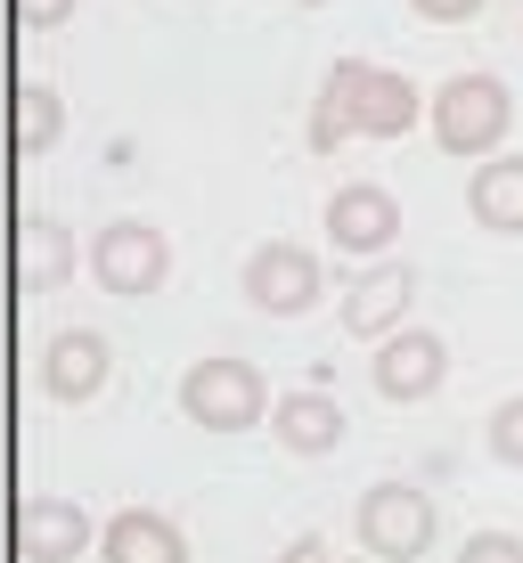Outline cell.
<instances>
[{"label":"cell","mask_w":523,"mask_h":563,"mask_svg":"<svg viewBox=\"0 0 523 563\" xmlns=\"http://www.w3.org/2000/svg\"><path fill=\"white\" fill-rule=\"evenodd\" d=\"M434 531H442V515L417 482H368L352 507V539L368 548V563H417L434 548Z\"/></svg>","instance_id":"277c9868"},{"label":"cell","mask_w":523,"mask_h":563,"mask_svg":"<svg viewBox=\"0 0 523 563\" xmlns=\"http://www.w3.org/2000/svg\"><path fill=\"white\" fill-rule=\"evenodd\" d=\"M74 269H83L74 229L50 221V212H25V221H17V286H25V295H57Z\"/></svg>","instance_id":"4fadbf2b"},{"label":"cell","mask_w":523,"mask_h":563,"mask_svg":"<svg viewBox=\"0 0 523 563\" xmlns=\"http://www.w3.org/2000/svg\"><path fill=\"white\" fill-rule=\"evenodd\" d=\"M279 563H336V548H327L319 531H303V539H286V548H279Z\"/></svg>","instance_id":"44dd1931"},{"label":"cell","mask_w":523,"mask_h":563,"mask_svg":"<svg viewBox=\"0 0 523 563\" xmlns=\"http://www.w3.org/2000/svg\"><path fill=\"white\" fill-rule=\"evenodd\" d=\"M467 212L491 238H523V155H482L467 180Z\"/></svg>","instance_id":"9a60e30c"},{"label":"cell","mask_w":523,"mask_h":563,"mask_svg":"<svg viewBox=\"0 0 523 563\" xmlns=\"http://www.w3.org/2000/svg\"><path fill=\"white\" fill-rule=\"evenodd\" d=\"M410 302H417V269L410 262H368L352 286H344V335L360 343H384L410 327Z\"/></svg>","instance_id":"52a82bcc"},{"label":"cell","mask_w":523,"mask_h":563,"mask_svg":"<svg viewBox=\"0 0 523 563\" xmlns=\"http://www.w3.org/2000/svg\"><path fill=\"white\" fill-rule=\"evenodd\" d=\"M238 286H246V302H254L262 319H303V310H319V295H327L319 254H312V245H295V238L254 245L246 269H238Z\"/></svg>","instance_id":"5b68a950"},{"label":"cell","mask_w":523,"mask_h":563,"mask_svg":"<svg viewBox=\"0 0 523 563\" xmlns=\"http://www.w3.org/2000/svg\"><path fill=\"white\" fill-rule=\"evenodd\" d=\"M368 376H377L384 400H434L442 376H450V343L434 335V327H401V335L377 343V360H368Z\"/></svg>","instance_id":"ba28073f"},{"label":"cell","mask_w":523,"mask_h":563,"mask_svg":"<svg viewBox=\"0 0 523 563\" xmlns=\"http://www.w3.org/2000/svg\"><path fill=\"white\" fill-rule=\"evenodd\" d=\"M410 9L425 16V25H467V16L482 9V0H410Z\"/></svg>","instance_id":"ffe728a7"},{"label":"cell","mask_w":523,"mask_h":563,"mask_svg":"<svg viewBox=\"0 0 523 563\" xmlns=\"http://www.w3.org/2000/svg\"><path fill=\"white\" fill-rule=\"evenodd\" d=\"M99 555L107 563H188V539H181V522L156 515V507H123V515H107Z\"/></svg>","instance_id":"5bb4252c"},{"label":"cell","mask_w":523,"mask_h":563,"mask_svg":"<svg viewBox=\"0 0 523 563\" xmlns=\"http://www.w3.org/2000/svg\"><path fill=\"white\" fill-rule=\"evenodd\" d=\"M9 140H17V155H50L57 140H66V99H57L50 82H17V99H9Z\"/></svg>","instance_id":"2e32d148"},{"label":"cell","mask_w":523,"mask_h":563,"mask_svg":"<svg viewBox=\"0 0 523 563\" xmlns=\"http://www.w3.org/2000/svg\"><path fill=\"white\" fill-rule=\"evenodd\" d=\"M270 433H279V450H295V457H327V450H344L352 417H344L336 393H319V384H312V393H279Z\"/></svg>","instance_id":"7c38bea8"},{"label":"cell","mask_w":523,"mask_h":563,"mask_svg":"<svg viewBox=\"0 0 523 563\" xmlns=\"http://www.w3.org/2000/svg\"><path fill=\"white\" fill-rule=\"evenodd\" d=\"M90 278L107 286V295H156L172 278V238L156 221H99V238H90Z\"/></svg>","instance_id":"8992f818"},{"label":"cell","mask_w":523,"mask_h":563,"mask_svg":"<svg viewBox=\"0 0 523 563\" xmlns=\"http://www.w3.org/2000/svg\"><path fill=\"white\" fill-rule=\"evenodd\" d=\"M482 441H491V457L499 465H523V393L515 400H499L491 424H482Z\"/></svg>","instance_id":"e0dca14e"},{"label":"cell","mask_w":523,"mask_h":563,"mask_svg":"<svg viewBox=\"0 0 523 563\" xmlns=\"http://www.w3.org/2000/svg\"><path fill=\"white\" fill-rule=\"evenodd\" d=\"M401 238V197L384 180H344L327 197V245L336 254H384Z\"/></svg>","instance_id":"9c48e42d"},{"label":"cell","mask_w":523,"mask_h":563,"mask_svg":"<svg viewBox=\"0 0 523 563\" xmlns=\"http://www.w3.org/2000/svg\"><path fill=\"white\" fill-rule=\"evenodd\" d=\"M99 548V522H90L74 498H25L17 507V555L25 563H74Z\"/></svg>","instance_id":"8fae6325"},{"label":"cell","mask_w":523,"mask_h":563,"mask_svg":"<svg viewBox=\"0 0 523 563\" xmlns=\"http://www.w3.org/2000/svg\"><path fill=\"white\" fill-rule=\"evenodd\" d=\"M425 123H434L442 155H499V140L515 123V99L499 74H450L434 90V107H425Z\"/></svg>","instance_id":"3957f363"},{"label":"cell","mask_w":523,"mask_h":563,"mask_svg":"<svg viewBox=\"0 0 523 563\" xmlns=\"http://www.w3.org/2000/svg\"><path fill=\"white\" fill-rule=\"evenodd\" d=\"M107 376H115V352H107L99 327H57V335L42 343V393L66 400V409L74 400H99Z\"/></svg>","instance_id":"30bf717a"},{"label":"cell","mask_w":523,"mask_h":563,"mask_svg":"<svg viewBox=\"0 0 523 563\" xmlns=\"http://www.w3.org/2000/svg\"><path fill=\"white\" fill-rule=\"evenodd\" d=\"M458 563H523V539L515 531H475L467 548H458Z\"/></svg>","instance_id":"ac0fdd59"},{"label":"cell","mask_w":523,"mask_h":563,"mask_svg":"<svg viewBox=\"0 0 523 563\" xmlns=\"http://www.w3.org/2000/svg\"><path fill=\"white\" fill-rule=\"evenodd\" d=\"M66 16H74V0H17V25L25 33H57Z\"/></svg>","instance_id":"d6986e66"},{"label":"cell","mask_w":523,"mask_h":563,"mask_svg":"<svg viewBox=\"0 0 523 563\" xmlns=\"http://www.w3.org/2000/svg\"><path fill=\"white\" fill-rule=\"evenodd\" d=\"M181 417L205 424V433H246V424H270V384L254 360L238 352H205L181 376Z\"/></svg>","instance_id":"7a4b0ae2"},{"label":"cell","mask_w":523,"mask_h":563,"mask_svg":"<svg viewBox=\"0 0 523 563\" xmlns=\"http://www.w3.org/2000/svg\"><path fill=\"white\" fill-rule=\"evenodd\" d=\"M417 82L393 66H377V57H336L312 99V155H336L344 140H410L417 131Z\"/></svg>","instance_id":"6da1fadb"},{"label":"cell","mask_w":523,"mask_h":563,"mask_svg":"<svg viewBox=\"0 0 523 563\" xmlns=\"http://www.w3.org/2000/svg\"><path fill=\"white\" fill-rule=\"evenodd\" d=\"M303 9H319V0H303Z\"/></svg>","instance_id":"7402d4cb"}]
</instances>
